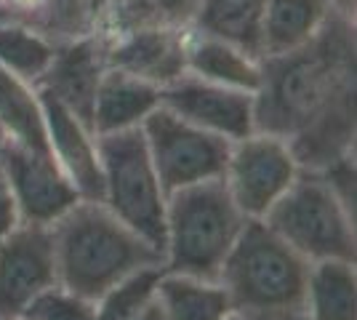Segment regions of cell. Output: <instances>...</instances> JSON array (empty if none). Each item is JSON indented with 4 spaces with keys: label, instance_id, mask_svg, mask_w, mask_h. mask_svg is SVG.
I'll return each instance as SVG.
<instances>
[{
    "label": "cell",
    "instance_id": "1",
    "mask_svg": "<svg viewBox=\"0 0 357 320\" xmlns=\"http://www.w3.org/2000/svg\"><path fill=\"white\" fill-rule=\"evenodd\" d=\"M349 96H355V6L336 3L310 43L261 59L256 131L294 139Z\"/></svg>",
    "mask_w": 357,
    "mask_h": 320
},
{
    "label": "cell",
    "instance_id": "2",
    "mask_svg": "<svg viewBox=\"0 0 357 320\" xmlns=\"http://www.w3.org/2000/svg\"><path fill=\"white\" fill-rule=\"evenodd\" d=\"M56 275L70 291L96 302L112 286L163 257L99 200H77L51 224Z\"/></svg>",
    "mask_w": 357,
    "mask_h": 320
},
{
    "label": "cell",
    "instance_id": "3",
    "mask_svg": "<svg viewBox=\"0 0 357 320\" xmlns=\"http://www.w3.org/2000/svg\"><path fill=\"white\" fill-rule=\"evenodd\" d=\"M310 261L294 251L264 219H248L219 283L238 315L253 320H285L304 312Z\"/></svg>",
    "mask_w": 357,
    "mask_h": 320
},
{
    "label": "cell",
    "instance_id": "4",
    "mask_svg": "<svg viewBox=\"0 0 357 320\" xmlns=\"http://www.w3.org/2000/svg\"><path fill=\"white\" fill-rule=\"evenodd\" d=\"M245 222L222 179L171 192L165 203L163 270L219 280Z\"/></svg>",
    "mask_w": 357,
    "mask_h": 320
},
{
    "label": "cell",
    "instance_id": "5",
    "mask_svg": "<svg viewBox=\"0 0 357 320\" xmlns=\"http://www.w3.org/2000/svg\"><path fill=\"white\" fill-rule=\"evenodd\" d=\"M102 160V200L160 257L165 245V192L139 128L96 137Z\"/></svg>",
    "mask_w": 357,
    "mask_h": 320
},
{
    "label": "cell",
    "instance_id": "6",
    "mask_svg": "<svg viewBox=\"0 0 357 320\" xmlns=\"http://www.w3.org/2000/svg\"><path fill=\"white\" fill-rule=\"evenodd\" d=\"M264 222L310 264L326 259L355 261V213L339 200L320 171L301 168L296 182L269 208Z\"/></svg>",
    "mask_w": 357,
    "mask_h": 320
},
{
    "label": "cell",
    "instance_id": "7",
    "mask_svg": "<svg viewBox=\"0 0 357 320\" xmlns=\"http://www.w3.org/2000/svg\"><path fill=\"white\" fill-rule=\"evenodd\" d=\"M197 0H48L40 32L54 43L112 40L136 27H190Z\"/></svg>",
    "mask_w": 357,
    "mask_h": 320
},
{
    "label": "cell",
    "instance_id": "8",
    "mask_svg": "<svg viewBox=\"0 0 357 320\" xmlns=\"http://www.w3.org/2000/svg\"><path fill=\"white\" fill-rule=\"evenodd\" d=\"M142 134L168 195L184 187L224 176L232 144L229 139L216 137L206 128L178 118L176 112L165 109L163 105L144 118Z\"/></svg>",
    "mask_w": 357,
    "mask_h": 320
},
{
    "label": "cell",
    "instance_id": "9",
    "mask_svg": "<svg viewBox=\"0 0 357 320\" xmlns=\"http://www.w3.org/2000/svg\"><path fill=\"white\" fill-rule=\"evenodd\" d=\"M301 163L291 139L253 131L229 144L222 182L245 219H264L267 211L296 182Z\"/></svg>",
    "mask_w": 357,
    "mask_h": 320
},
{
    "label": "cell",
    "instance_id": "10",
    "mask_svg": "<svg viewBox=\"0 0 357 320\" xmlns=\"http://www.w3.org/2000/svg\"><path fill=\"white\" fill-rule=\"evenodd\" d=\"M59 283L48 224L22 222L0 238V320H16L32 296Z\"/></svg>",
    "mask_w": 357,
    "mask_h": 320
},
{
    "label": "cell",
    "instance_id": "11",
    "mask_svg": "<svg viewBox=\"0 0 357 320\" xmlns=\"http://www.w3.org/2000/svg\"><path fill=\"white\" fill-rule=\"evenodd\" d=\"M160 105L229 142L256 131V93L219 86L190 73L160 89Z\"/></svg>",
    "mask_w": 357,
    "mask_h": 320
},
{
    "label": "cell",
    "instance_id": "12",
    "mask_svg": "<svg viewBox=\"0 0 357 320\" xmlns=\"http://www.w3.org/2000/svg\"><path fill=\"white\" fill-rule=\"evenodd\" d=\"M0 160L19 203L22 222L51 227L77 200H83L51 153L30 150L8 139L0 147Z\"/></svg>",
    "mask_w": 357,
    "mask_h": 320
},
{
    "label": "cell",
    "instance_id": "13",
    "mask_svg": "<svg viewBox=\"0 0 357 320\" xmlns=\"http://www.w3.org/2000/svg\"><path fill=\"white\" fill-rule=\"evenodd\" d=\"M43 102L48 150L83 200H102V160L96 134L75 112L38 89Z\"/></svg>",
    "mask_w": 357,
    "mask_h": 320
},
{
    "label": "cell",
    "instance_id": "14",
    "mask_svg": "<svg viewBox=\"0 0 357 320\" xmlns=\"http://www.w3.org/2000/svg\"><path fill=\"white\" fill-rule=\"evenodd\" d=\"M184 38L187 27H136L99 43L107 67L126 70L163 89L184 75Z\"/></svg>",
    "mask_w": 357,
    "mask_h": 320
},
{
    "label": "cell",
    "instance_id": "15",
    "mask_svg": "<svg viewBox=\"0 0 357 320\" xmlns=\"http://www.w3.org/2000/svg\"><path fill=\"white\" fill-rule=\"evenodd\" d=\"M107 61L102 43L96 38H73L59 40L54 48V59L38 89L51 93L56 102L75 112L91 128V109L99 80L105 75Z\"/></svg>",
    "mask_w": 357,
    "mask_h": 320
},
{
    "label": "cell",
    "instance_id": "16",
    "mask_svg": "<svg viewBox=\"0 0 357 320\" xmlns=\"http://www.w3.org/2000/svg\"><path fill=\"white\" fill-rule=\"evenodd\" d=\"M158 107H160V86L118 67H107L93 96L91 131L102 137V134L139 128Z\"/></svg>",
    "mask_w": 357,
    "mask_h": 320
},
{
    "label": "cell",
    "instance_id": "17",
    "mask_svg": "<svg viewBox=\"0 0 357 320\" xmlns=\"http://www.w3.org/2000/svg\"><path fill=\"white\" fill-rule=\"evenodd\" d=\"M184 73L219 83V86L256 93L259 83H261V59L243 51L235 43H227V40L211 38V35H200L187 27Z\"/></svg>",
    "mask_w": 357,
    "mask_h": 320
},
{
    "label": "cell",
    "instance_id": "18",
    "mask_svg": "<svg viewBox=\"0 0 357 320\" xmlns=\"http://www.w3.org/2000/svg\"><path fill=\"white\" fill-rule=\"evenodd\" d=\"M331 0H267L261 22V59L296 51L326 27Z\"/></svg>",
    "mask_w": 357,
    "mask_h": 320
},
{
    "label": "cell",
    "instance_id": "19",
    "mask_svg": "<svg viewBox=\"0 0 357 320\" xmlns=\"http://www.w3.org/2000/svg\"><path fill=\"white\" fill-rule=\"evenodd\" d=\"M267 0H197L190 30L211 35L261 59V22Z\"/></svg>",
    "mask_w": 357,
    "mask_h": 320
},
{
    "label": "cell",
    "instance_id": "20",
    "mask_svg": "<svg viewBox=\"0 0 357 320\" xmlns=\"http://www.w3.org/2000/svg\"><path fill=\"white\" fill-rule=\"evenodd\" d=\"M155 294L165 320H229L235 315L229 294L219 280L163 273Z\"/></svg>",
    "mask_w": 357,
    "mask_h": 320
},
{
    "label": "cell",
    "instance_id": "21",
    "mask_svg": "<svg viewBox=\"0 0 357 320\" xmlns=\"http://www.w3.org/2000/svg\"><path fill=\"white\" fill-rule=\"evenodd\" d=\"M301 315L307 320H357L355 261H312Z\"/></svg>",
    "mask_w": 357,
    "mask_h": 320
},
{
    "label": "cell",
    "instance_id": "22",
    "mask_svg": "<svg viewBox=\"0 0 357 320\" xmlns=\"http://www.w3.org/2000/svg\"><path fill=\"white\" fill-rule=\"evenodd\" d=\"M0 125L6 128V137L16 144L51 153L38 86L8 73L6 67H0Z\"/></svg>",
    "mask_w": 357,
    "mask_h": 320
},
{
    "label": "cell",
    "instance_id": "23",
    "mask_svg": "<svg viewBox=\"0 0 357 320\" xmlns=\"http://www.w3.org/2000/svg\"><path fill=\"white\" fill-rule=\"evenodd\" d=\"M56 43L35 27L19 22H0V67L38 86L54 59Z\"/></svg>",
    "mask_w": 357,
    "mask_h": 320
},
{
    "label": "cell",
    "instance_id": "24",
    "mask_svg": "<svg viewBox=\"0 0 357 320\" xmlns=\"http://www.w3.org/2000/svg\"><path fill=\"white\" fill-rule=\"evenodd\" d=\"M163 264H149L139 273L128 275L118 286L96 299V318L93 320H131L147 305L158 291V280L163 275Z\"/></svg>",
    "mask_w": 357,
    "mask_h": 320
},
{
    "label": "cell",
    "instance_id": "25",
    "mask_svg": "<svg viewBox=\"0 0 357 320\" xmlns=\"http://www.w3.org/2000/svg\"><path fill=\"white\" fill-rule=\"evenodd\" d=\"M96 318V302L75 294L61 283L43 289L32 296L27 307L19 312L16 320H93Z\"/></svg>",
    "mask_w": 357,
    "mask_h": 320
},
{
    "label": "cell",
    "instance_id": "26",
    "mask_svg": "<svg viewBox=\"0 0 357 320\" xmlns=\"http://www.w3.org/2000/svg\"><path fill=\"white\" fill-rule=\"evenodd\" d=\"M22 224V213H19V203L14 198V190L8 182V174L3 168L0 160V238H6L11 229H16Z\"/></svg>",
    "mask_w": 357,
    "mask_h": 320
},
{
    "label": "cell",
    "instance_id": "27",
    "mask_svg": "<svg viewBox=\"0 0 357 320\" xmlns=\"http://www.w3.org/2000/svg\"><path fill=\"white\" fill-rule=\"evenodd\" d=\"M131 320H165L163 318V307H160V302H158V294H155V296H152L147 305L142 307V310H139Z\"/></svg>",
    "mask_w": 357,
    "mask_h": 320
},
{
    "label": "cell",
    "instance_id": "28",
    "mask_svg": "<svg viewBox=\"0 0 357 320\" xmlns=\"http://www.w3.org/2000/svg\"><path fill=\"white\" fill-rule=\"evenodd\" d=\"M6 142H8V137H6V128H3V125H0V147H3V144H6Z\"/></svg>",
    "mask_w": 357,
    "mask_h": 320
},
{
    "label": "cell",
    "instance_id": "29",
    "mask_svg": "<svg viewBox=\"0 0 357 320\" xmlns=\"http://www.w3.org/2000/svg\"><path fill=\"white\" fill-rule=\"evenodd\" d=\"M331 3H339V6H355V0H331Z\"/></svg>",
    "mask_w": 357,
    "mask_h": 320
},
{
    "label": "cell",
    "instance_id": "30",
    "mask_svg": "<svg viewBox=\"0 0 357 320\" xmlns=\"http://www.w3.org/2000/svg\"><path fill=\"white\" fill-rule=\"evenodd\" d=\"M229 320H253V318H245V315H238V312H235V315H232Z\"/></svg>",
    "mask_w": 357,
    "mask_h": 320
},
{
    "label": "cell",
    "instance_id": "31",
    "mask_svg": "<svg viewBox=\"0 0 357 320\" xmlns=\"http://www.w3.org/2000/svg\"><path fill=\"white\" fill-rule=\"evenodd\" d=\"M285 320H307L304 315H294V318H285Z\"/></svg>",
    "mask_w": 357,
    "mask_h": 320
}]
</instances>
